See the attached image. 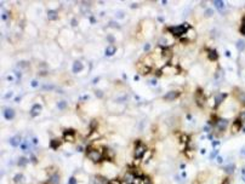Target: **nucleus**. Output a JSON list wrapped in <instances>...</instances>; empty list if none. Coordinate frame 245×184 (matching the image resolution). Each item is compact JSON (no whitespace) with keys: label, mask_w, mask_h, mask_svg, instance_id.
I'll return each mask as SVG.
<instances>
[{"label":"nucleus","mask_w":245,"mask_h":184,"mask_svg":"<svg viewBox=\"0 0 245 184\" xmlns=\"http://www.w3.org/2000/svg\"><path fill=\"white\" fill-rule=\"evenodd\" d=\"M146 151H147L146 145H144V144H139V145H136V148H135L134 155H135L136 159H141V158H143V155L146 154Z\"/></svg>","instance_id":"2"},{"label":"nucleus","mask_w":245,"mask_h":184,"mask_svg":"<svg viewBox=\"0 0 245 184\" xmlns=\"http://www.w3.org/2000/svg\"><path fill=\"white\" fill-rule=\"evenodd\" d=\"M20 142H21V137H20V136H15V137L11 139V144H12L14 147H17V145L20 144Z\"/></svg>","instance_id":"11"},{"label":"nucleus","mask_w":245,"mask_h":184,"mask_svg":"<svg viewBox=\"0 0 245 184\" xmlns=\"http://www.w3.org/2000/svg\"><path fill=\"white\" fill-rule=\"evenodd\" d=\"M49 182H50V184H60V174L58 173H54L50 177Z\"/></svg>","instance_id":"8"},{"label":"nucleus","mask_w":245,"mask_h":184,"mask_svg":"<svg viewBox=\"0 0 245 184\" xmlns=\"http://www.w3.org/2000/svg\"><path fill=\"white\" fill-rule=\"evenodd\" d=\"M227 126H228V120L222 119V118H219V119L216 120V127H217V130L223 131V130L227 128Z\"/></svg>","instance_id":"3"},{"label":"nucleus","mask_w":245,"mask_h":184,"mask_svg":"<svg viewBox=\"0 0 245 184\" xmlns=\"http://www.w3.org/2000/svg\"><path fill=\"white\" fill-rule=\"evenodd\" d=\"M24 164H27V159H21V160H20V165H21V166H23Z\"/></svg>","instance_id":"17"},{"label":"nucleus","mask_w":245,"mask_h":184,"mask_svg":"<svg viewBox=\"0 0 245 184\" xmlns=\"http://www.w3.org/2000/svg\"><path fill=\"white\" fill-rule=\"evenodd\" d=\"M226 96H227L226 93H220V95H217V96L215 97V102H216V105H219L220 103L222 102V101H223V100L226 98Z\"/></svg>","instance_id":"10"},{"label":"nucleus","mask_w":245,"mask_h":184,"mask_svg":"<svg viewBox=\"0 0 245 184\" xmlns=\"http://www.w3.org/2000/svg\"><path fill=\"white\" fill-rule=\"evenodd\" d=\"M39 110H40V105H34V110L32 109V114L37 115V113H39Z\"/></svg>","instance_id":"13"},{"label":"nucleus","mask_w":245,"mask_h":184,"mask_svg":"<svg viewBox=\"0 0 245 184\" xmlns=\"http://www.w3.org/2000/svg\"><path fill=\"white\" fill-rule=\"evenodd\" d=\"M69 184H75V178H74V177H72V178L69 179Z\"/></svg>","instance_id":"19"},{"label":"nucleus","mask_w":245,"mask_h":184,"mask_svg":"<svg viewBox=\"0 0 245 184\" xmlns=\"http://www.w3.org/2000/svg\"><path fill=\"white\" fill-rule=\"evenodd\" d=\"M240 32H242L243 34H245V17L243 18V21H242V25H240Z\"/></svg>","instance_id":"16"},{"label":"nucleus","mask_w":245,"mask_h":184,"mask_svg":"<svg viewBox=\"0 0 245 184\" xmlns=\"http://www.w3.org/2000/svg\"><path fill=\"white\" fill-rule=\"evenodd\" d=\"M58 105H60V108H62V109H64V108H66V103L64 102H60L58 103Z\"/></svg>","instance_id":"18"},{"label":"nucleus","mask_w":245,"mask_h":184,"mask_svg":"<svg viewBox=\"0 0 245 184\" xmlns=\"http://www.w3.org/2000/svg\"><path fill=\"white\" fill-rule=\"evenodd\" d=\"M179 95H180L179 91H170V92H167V93L164 96V100H166V101H172V100H175L176 97H179Z\"/></svg>","instance_id":"6"},{"label":"nucleus","mask_w":245,"mask_h":184,"mask_svg":"<svg viewBox=\"0 0 245 184\" xmlns=\"http://www.w3.org/2000/svg\"><path fill=\"white\" fill-rule=\"evenodd\" d=\"M63 138L67 141V142H73L74 141V131L73 130H66L64 133H63Z\"/></svg>","instance_id":"5"},{"label":"nucleus","mask_w":245,"mask_h":184,"mask_svg":"<svg viewBox=\"0 0 245 184\" xmlns=\"http://www.w3.org/2000/svg\"><path fill=\"white\" fill-rule=\"evenodd\" d=\"M240 125H242V121L238 119V121L235 120L234 121V123H233V130H232V132L233 133H235V132H238L239 130H240Z\"/></svg>","instance_id":"9"},{"label":"nucleus","mask_w":245,"mask_h":184,"mask_svg":"<svg viewBox=\"0 0 245 184\" xmlns=\"http://www.w3.org/2000/svg\"><path fill=\"white\" fill-rule=\"evenodd\" d=\"M87 158L92 161V162H95V164H97V162H100L101 160H102L103 158V154L98 150V149H95V148H91V149H89L87 150Z\"/></svg>","instance_id":"1"},{"label":"nucleus","mask_w":245,"mask_h":184,"mask_svg":"<svg viewBox=\"0 0 245 184\" xmlns=\"http://www.w3.org/2000/svg\"><path fill=\"white\" fill-rule=\"evenodd\" d=\"M58 144H60V141L54 139V141H51V148H52V147H54V148H57V147H58Z\"/></svg>","instance_id":"14"},{"label":"nucleus","mask_w":245,"mask_h":184,"mask_svg":"<svg viewBox=\"0 0 245 184\" xmlns=\"http://www.w3.org/2000/svg\"><path fill=\"white\" fill-rule=\"evenodd\" d=\"M4 116H5L6 119H12V118L15 116L14 109H11V108H5V109H4Z\"/></svg>","instance_id":"7"},{"label":"nucleus","mask_w":245,"mask_h":184,"mask_svg":"<svg viewBox=\"0 0 245 184\" xmlns=\"http://www.w3.org/2000/svg\"><path fill=\"white\" fill-rule=\"evenodd\" d=\"M209 56H210V58L211 60H216L219 56H217V52L215 51V50H209Z\"/></svg>","instance_id":"12"},{"label":"nucleus","mask_w":245,"mask_h":184,"mask_svg":"<svg viewBox=\"0 0 245 184\" xmlns=\"http://www.w3.org/2000/svg\"><path fill=\"white\" fill-rule=\"evenodd\" d=\"M170 32L172 33V34H175V35H182L183 33L187 32V29H184L183 25H180V27H171L170 28Z\"/></svg>","instance_id":"4"},{"label":"nucleus","mask_w":245,"mask_h":184,"mask_svg":"<svg viewBox=\"0 0 245 184\" xmlns=\"http://www.w3.org/2000/svg\"><path fill=\"white\" fill-rule=\"evenodd\" d=\"M238 100L240 101V102H243L245 104V92H242L240 95H239V97H238Z\"/></svg>","instance_id":"15"}]
</instances>
